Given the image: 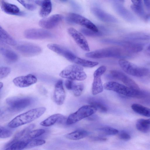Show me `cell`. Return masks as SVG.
<instances>
[{"mask_svg": "<svg viewBox=\"0 0 150 150\" xmlns=\"http://www.w3.org/2000/svg\"><path fill=\"white\" fill-rule=\"evenodd\" d=\"M132 53L117 46L105 48L85 54L86 57L93 59L114 58L125 59L132 57Z\"/></svg>", "mask_w": 150, "mask_h": 150, "instance_id": "6da1fadb", "label": "cell"}, {"mask_svg": "<svg viewBox=\"0 0 150 150\" xmlns=\"http://www.w3.org/2000/svg\"><path fill=\"white\" fill-rule=\"evenodd\" d=\"M45 107H39L30 110L15 117L8 124V126L15 128L29 123L38 119L45 112Z\"/></svg>", "mask_w": 150, "mask_h": 150, "instance_id": "7a4b0ae2", "label": "cell"}, {"mask_svg": "<svg viewBox=\"0 0 150 150\" xmlns=\"http://www.w3.org/2000/svg\"><path fill=\"white\" fill-rule=\"evenodd\" d=\"M103 86V88L106 90L112 91L127 97L141 98L144 97L145 95L144 92L140 90H134L114 81L108 82Z\"/></svg>", "mask_w": 150, "mask_h": 150, "instance_id": "3957f363", "label": "cell"}, {"mask_svg": "<svg viewBox=\"0 0 150 150\" xmlns=\"http://www.w3.org/2000/svg\"><path fill=\"white\" fill-rule=\"evenodd\" d=\"M59 75L62 78L73 81H83L87 77L83 67L76 64L66 67L61 71Z\"/></svg>", "mask_w": 150, "mask_h": 150, "instance_id": "277c9868", "label": "cell"}, {"mask_svg": "<svg viewBox=\"0 0 150 150\" xmlns=\"http://www.w3.org/2000/svg\"><path fill=\"white\" fill-rule=\"evenodd\" d=\"M101 42L105 43L116 45L132 54L141 51L144 46V44L143 43L127 40L105 39L102 40Z\"/></svg>", "mask_w": 150, "mask_h": 150, "instance_id": "5b68a950", "label": "cell"}, {"mask_svg": "<svg viewBox=\"0 0 150 150\" xmlns=\"http://www.w3.org/2000/svg\"><path fill=\"white\" fill-rule=\"evenodd\" d=\"M97 111L96 108L90 105L82 106L75 112L70 114L67 118L66 124L70 125L89 117Z\"/></svg>", "mask_w": 150, "mask_h": 150, "instance_id": "8992f818", "label": "cell"}, {"mask_svg": "<svg viewBox=\"0 0 150 150\" xmlns=\"http://www.w3.org/2000/svg\"><path fill=\"white\" fill-rule=\"evenodd\" d=\"M118 63L124 71L131 75L142 77L146 75L149 73L147 68L138 66L125 59H120Z\"/></svg>", "mask_w": 150, "mask_h": 150, "instance_id": "52a82bcc", "label": "cell"}, {"mask_svg": "<svg viewBox=\"0 0 150 150\" xmlns=\"http://www.w3.org/2000/svg\"><path fill=\"white\" fill-rule=\"evenodd\" d=\"M6 101L11 110L18 111L30 106L33 99L29 97H12L6 98Z\"/></svg>", "mask_w": 150, "mask_h": 150, "instance_id": "ba28073f", "label": "cell"}, {"mask_svg": "<svg viewBox=\"0 0 150 150\" xmlns=\"http://www.w3.org/2000/svg\"><path fill=\"white\" fill-rule=\"evenodd\" d=\"M66 20L68 23L78 24L95 32H98L99 30L97 27L90 21L76 13H68L66 17Z\"/></svg>", "mask_w": 150, "mask_h": 150, "instance_id": "9c48e42d", "label": "cell"}, {"mask_svg": "<svg viewBox=\"0 0 150 150\" xmlns=\"http://www.w3.org/2000/svg\"><path fill=\"white\" fill-rule=\"evenodd\" d=\"M26 38L32 40H42L49 39L53 37L50 32L44 29L29 28L26 30L24 33Z\"/></svg>", "mask_w": 150, "mask_h": 150, "instance_id": "30bf717a", "label": "cell"}, {"mask_svg": "<svg viewBox=\"0 0 150 150\" xmlns=\"http://www.w3.org/2000/svg\"><path fill=\"white\" fill-rule=\"evenodd\" d=\"M106 70V67L102 66L98 68L93 74V80L92 85V93L95 95L102 92L103 90L101 77Z\"/></svg>", "mask_w": 150, "mask_h": 150, "instance_id": "8fae6325", "label": "cell"}, {"mask_svg": "<svg viewBox=\"0 0 150 150\" xmlns=\"http://www.w3.org/2000/svg\"><path fill=\"white\" fill-rule=\"evenodd\" d=\"M16 50L24 55L32 56L37 55L41 52V48L38 45L31 43H24L18 45Z\"/></svg>", "mask_w": 150, "mask_h": 150, "instance_id": "7c38bea8", "label": "cell"}, {"mask_svg": "<svg viewBox=\"0 0 150 150\" xmlns=\"http://www.w3.org/2000/svg\"><path fill=\"white\" fill-rule=\"evenodd\" d=\"M67 32L82 50L87 52L90 51L88 42L82 33L72 27L69 28Z\"/></svg>", "mask_w": 150, "mask_h": 150, "instance_id": "4fadbf2b", "label": "cell"}, {"mask_svg": "<svg viewBox=\"0 0 150 150\" xmlns=\"http://www.w3.org/2000/svg\"><path fill=\"white\" fill-rule=\"evenodd\" d=\"M110 74L113 78L121 81L129 88L136 90H140L136 83L122 71L117 70H112L110 71Z\"/></svg>", "mask_w": 150, "mask_h": 150, "instance_id": "5bb4252c", "label": "cell"}, {"mask_svg": "<svg viewBox=\"0 0 150 150\" xmlns=\"http://www.w3.org/2000/svg\"><path fill=\"white\" fill-rule=\"evenodd\" d=\"M63 19V16L62 15L55 14L41 19L39 21L38 24L42 28L46 29H51L57 26Z\"/></svg>", "mask_w": 150, "mask_h": 150, "instance_id": "9a60e30c", "label": "cell"}, {"mask_svg": "<svg viewBox=\"0 0 150 150\" xmlns=\"http://www.w3.org/2000/svg\"><path fill=\"white\" fill-rule=\"evenodd\" d=\"M112 5L115 11L123 18L130 22L134 21V16L124 6L120 1H114Z\"/></svg>", "mask_w": 150, "mask_h": 150, "instance_id": "2e32d148", "label": "cell"}, {"mask_svg": "<svg viewBox=\"0 0 150 150\" xmlns=\"http://www.w3.org/2000/svg\"><path fill=\"white\" fill-rule=\"evenodd\" d=\"M37 79L34 75L29 74L15 78L13 82L16 86L20 88L28 87L37 82Z\"/></svg>", "mask_w": 150, "mask_h": 150, "instance_id": "e0dca14e", "label": "cell"}, {"mask_svg": "<svg viewBox=\"0 0 150 150\" xmlns=\"http://www.w3.org/2000/svg\"><path fill=\"white\" fill-rule=\"evenodd\" d=\"M66 97L65 92L63 86V81L59 80L56 83L53 95L54 102L58 105H61L64 103Z\"/></svg>", "mask_w": 150, "mask_h": 150, "instance_id": "ac0fdd59", "label": "cell"}, {"mask_svg": "<svg viewBox=\"0 0 150 150\" xmlns=\"http://www.w3.org/2000/svg\"><path fill=\"white\" fill-rule=\"evenodd\" d=\"M92 13L98 18L102 21L108 23H116L117 20L116 18L103 10L96 7L91 8Z\"/></svg>", "mask_w": 150, "mask_h": 150, "instance_id": "d6986e66", "label": "cell"}, {"mask_svg": "<svg viewBox=\"0 0 150 150\" xmlns=\"http://www.w3.org/2000/svg\"><path fill=\"white\" fill-rule=\"evenodd\" d=\"M47 47L50 50L63 56L69 61L74 54L66 48L56 44L49 43L47 45Z\"/></svg>", "mask_w": 150, "mask_h": 150, "instance_id": "ffe728a7", "label": "cell"}, {"mask_svg": "<svg viewBox=\"0 0 150 150\" xmlns=\"http://www.w3.org/2000/svg\"><path fill=\"white\" fill-rule=\"evenodd\" d=\"M67 118L61 114H55L52 115L42 121L40 125L45 127L51 126L57 122L62 123H66Z\"/></svg>", "mask_w": 150, "mask_h": 150, "instance_id": "44dd1931", "label": "cell"}, {"mask_svg": "<svg viewBox=\"0 0 150 150\" xmlns=\"http://www.w3.org/2000/svg\"><path fill=\"white\" fill-rule=\"evenodd\" d=\"M132 4L130 7L132 10L137 15L143 19L146 20L149 16L144 9L142 1L141 0H132Z\"/></svg>", "mask_w": 150, "mask_h": 150, "instance_id": "7402d4cb", "label": "cell"}, {"mask_svg": "<svg viewBox=\"0 0 150 150\" xmlns=\"http://www.w3.org/2000/svg\"><path fill=\"white\" fill-rule=\"evenodd\" d=\"M1 7L5 13L11 15H20L22 14L20 9L16 5L8 3L4 1H1Z\"/></svg>", "mask_w": 150, "mask_h": 150, "instance_id": "603a6c76", "label": "cell"}, {"mask_svg": "<svg viewBox=\"0 0 150 150\" xmlns=\"http://www.w3.org/2000/svg\"><path fill=\"white\" fill-rule=\"evenodd\" d=\"M125 38L126 40L132 41L149 40L150 33L142 32H133L126 35Z\"/></svg>", "mask_w": 150, "mask_h": 150, "instance_id": "cb8c5ba5", "label": "cell"}, {"mask_svg": "<svg viewBox=\"0 0 150 150\" xmlns=\"http://www.w3.org/2000/svg\"><path fill=\"white\" fill-rule=\"evenodd\" d=\"M0 40L1 43L5 44L12 46L17 44L16 40L4 30L0 26Z\"/></svg>", "mask_w": 150, "mask_h": 150, "instance_id": "d4e9b609", "label": "cell"}, {"mask_svg": "<svg viewBox=\"0 0 150 150\" xmlns=\"http://www.w3.org/2000/svg\"><path fill=\"white\" fill-rule=\"evenodd\" d=\"M28 140H21L11 143H7L4 150H23L26 149Z\"/></svg>", "mask_w": 150, "mask_h": 150, "instance_id": "484cf974", "label": "cell"}, {"mask_svg": "<svg viewBox=\"0 0 150 150\" xmlns=\"http://www.w3.org/2000/svg\"><path fill=\"white\" fill-rule=\"evenodd\" d=\"M0 52L1 54L7 61L14 62L17 60L18 56L13 50L3 47H1Z\"/></svg>", "mask_w": 150, "mask_h": 150, "instance_id": "4316f807", "label": "cell"}, {"mask_svg": "<svg viewBox=\"0 0 150 150\" xmlns=\"http://www.w3.org/2000/svg\"><path fill=\"white\" fill-rule=\"evenodd\" d=\"M88 134V132L84 130L79 129L66 134V138L71 140H78L83 138Z\"/></svg>", "mask_w": 150, "mask_h": 150, "instance_id": "83f0119b", "label": "cell"}, {"mask_svg": "<svg viewBox=\"0 0 150 150\" xmlns=\"http://www.w3.org/2000/svg\"><path fill=\"white\" fill-rule=\"evenodd\" d=\"M72 62L82 67L92 68L97 65L99 63L98 62L92 61L82 59L76 56Z\"/></svg>", "mask_w": 150, "mask_h": 150, "instance_id": "f1b7e54d", "label": "cell"}, {"mask_svg": "<svg viewBox=\"0 0 150 150\" xmlns=\"http://www.w3.org/2000/svg\"><path fill=\"white\" fill-rule=\"evenodd\" d=\"M132 110L136 113L141 115L150 117V108L137 103H134L131 105Z\"/></svg>", "mask_w": 150, "mask_h": 150, "instance_id": "f546056e", "label": "cell"}, {"mask_svg": "<svg viewBox=\"0 0 150 150\" xmlns=\"http://www.w3.org/2000/svg\"><path fill=\"white\" fill-rule=\"evenodd\" d=\"M39 14L40 16L45 18L51 13L52 10V4L50 0H43L41 5Z\"/></svg>", "mask_w": 150, "mask_h": 150, "instance_id": "4dcf8cb0", "label": "cell"}, {"mask_svg": "<svg viewBox=\"0 0 150 150\" xmlns=\"http://www.w3.org/2000/svg\"><path fill=\"white\" fill-rule=\"evenodd\" d=\"M35 125L31 124L17 132L12 140L8 143H11L19 140H22L25 135L31 131L34 127Z\"/></svg>", "mask_w": 150, "mask_h": 150, "instance_id": "1f68e13d", "label": "cell"}, {"mask_svg": "<svg viewBox=\"0 0 150 150\" xmlns=\"http://www.w3.org/2000/svg\"><path fill=\"white\" fill-rule=\"evenodd\" d=\"M89 105L95 107L97 110L105 112L108 110V109L105 105L100 100L94 98L90 99L89 101Z\"/></svg>", "mask_w": 150, "mask_h": 150, "instance_id": "d6a6232c", "label": "cell"}, {"mask_svg": "<svg viewBox=\"0 0 150 150\" xmlns=\"http://www.w3.org/2000/svg\"><path fill=\"white\" fill-rule=\"evenodd\" d=\"M45 130L43 129L32 130L25 135L22 140H29L33 139L42 135L45 133Z\"/></svg>", "mask_w": 150, "mask_h": 150, "instance_id": "836d02e7", "label": "cell"}, {"mask_svg": "<svg viewBox=\"0 0 150 150\" xmlns=\"http://www.w3.org/2000/svg\"><path fill=\"white\" fill-rule=\"evenodd\" d=\"M136 127L139 131L144 133L148 132L150 128V124L146 122V120L143 119L137 120L136 123Z\"/></svg>", "mask_w": 150, "mask_h": 150, "instance_id": "e575fe53", "label": "cell"}, {"mask_svg": "<svg viewBox=\"0 0 150 150\" xmlns=\"http://www.w3.org/2000/svg\"><path fill=\"white\" fill-rule=\"evenodd\" d=\"M80 30L81 31L84 35L90 37L101 36L104 33V32H102L101 30H98V32H95L86 28H82Z\"/></svg>", "mask_w": 150, "mask_h": 150, "instance_id": "d590c367", "label": "cell"}, {"mask_svg": "<svg viewBox=\"0 0 150 150\" xmlns=\"http://www.w3.org/2000/svg\"><path fill=\"white\" fill-rule=\"evenodd\" d=\"M45 141L42 139H32L28 140V144L26 149L41 146L45 144Z\"/></svg>", "mask_w": 150, "mask_h": 150, "instance_id": "8d00e7d4", "label": "cell"}, {"mask_svg": "<svg viewBox=\"0 0 150 150\" xmlns=\"http://www.w3.org/2000/svg\"><path fill=\"white\" fill-rule=\"evenodd\" d=\"M99 131L103 134L108 135H114L119 132L118 130L110 127H101Z\"/></svg>", "mask_w": 150, "mask_h": 150, "instance_id": "74e56055", "label": "cell"}, {"mask_svg": "<svg viewBox=\"0 0 150 150\" xmlns=\"http://www.w3.org/2000/svg\"><path fill=\"white\" fill-rule=\"evenodd\" d=\"M83 88V84L75 83L72 90L74 95L76 97L80 96L82 94Z\"/></svg>", "mask_w": 150, "mask_h": 150, "instance_id": "f35d334b", "label": "cell"}, {"mask_svg": "<svg viewBox=\"0 0 150 150\" xmlns=\"http://www.w3.org/2000/svg\"><path fill=\"white\" fill-rule=\"evenodd\" d=\"M12 134V132L5 127H0V138H6L10 137Z\"/></svg>", "mask_w": 150, "mask_h": 150, "instance_id": "ab89813d", "label": "cell"}, {"mask_svg": "<svg viewBox=\"0 0 150 150\" xmlns=\"http://www.w3.org/2000/svg\"><path fill=\"white\" fill-rule=\"evenodd\" d=\"M11 69L8 67L2 66L0 67V79H3L6 77L10 73Z\"/></svg>", "mask_w": 150, "mask_h": 150, "instance_id": "60d3db41", "label": "cell"}, {"mask_svg": "<svg viewBox=\"0 0 150 150\" xmlns=\"http://www.w3.org/2000/svg\"><path fill=\"white\" fill-rule=\"evenodd\" d=\"M18 1L25 8L28 10L33 11L36 8V6L34 4L27 3L23 0H18Z\"/></svg>", "mask_w": 150, "mask_h": 150, "instance_id": "b9f144b4", "label": "cell"}, {"mask_svg": "<svg viewBox=\"0 0 150 150\" xmlns=\"http://www.w3.org/2000/svg\"><path fill=\"white\" fill-rule=\"evenodd\" d=\"M118 133V137L121 140L127 141L131 139L130 135L127 132L125 131H121Z\"/></svg>", "mask_w": 150, "mask_h": 150, "instance_id": "7bdbcfd3", "label": "cell"}, {"mask_svg": "<svg viewBox=\"0 0 150 150\" xmlns=\"http://www.w3.org/2000/svg\"><path fill=\"white\" fill-rule=\"evenodd\" d=\"M73 81L67 79L65 82V85L66 88L68 90H72L75 84Z\"/></svg>", "mask_w": 150, "mask_h": 150, "instance_id": "ee69618b", "label": "cell"}, {"mask_svg": "<svg viewBox=\"0 0 150 150\" xmlns=\"http://www.w3.org/2000/svg\"><path fill=\"white\" fill-rule=\"evenodd\" d=\"M91 139L95 141H104L107 140V139L101 136L93 137L91 138Z\"/></svg>", "mask_w": 150, "mask_h": 150, "instance_id": "f6af8a7d", "label": "cell"}, {"mask_svg": "<svg viewBox=\"0 0 150 150\" xmlns=\"http://www.w3.org/2000/svg\"><path fill=\"white\" fill-rule=\"evenodd\" d=\"M70 3L71 5L74 9L79 11L81 10V6L76 2H74V1H71Z\"/></svg>", "mask_w": 150, "mask_h": 150, "instance_id": "bcb514c9", "label": "cell"}, {"mask_svg": "<svg viewBox=\"0 0 150 150\" xmlns=\"http://www.w3.org/2000/svg\"><path fill=\"white\" fill-rule=\"evenodd\" d=\"M143 1L147 9L150 11V0H144Z\"/></svg>", "mask_w": 150, "mask_h": 150, "instance_id": "7dc6e473", "label": "cell"}, {"mask_svg": "<svg viewBox=\"0 0 150 150\" xmlns=\"http://www.w3.org/2000/svg\"><path fill=\"white\" fill-rule=\"evenodd\" d=\"M145 51L147 54L150 56V44L146 47Z\"/></svg>", "mask_w": 150, "mask_h": 150, "instance_id": "c3c4849f", "label": "cell"}, {"mask_svg": "<svg viewBox=\"0 0 150 150\" xmlns=\"http://www.w3.org/2000/svg\"><path fill=\"white\" fill-rule=\"evenodd\" d=\"M4 86L3 83L2 82H0V90Z\"/></svg>", "mask_w": 150, "mask_h": 150, "instance_id": "681fc988", "label": "cell"}, {"mask_svg": "<svg viewBox=\"0 0 150 150\" xmlns=\"http://www.w3.org/2000/svg\"><path fill=\"white\" fill-rule=\"evenodd\" d=\"M146 121L147 123L150 124V118L146 120Z\"/></svg>", "mask_w": 150, "mask_h": 150, "instance_id": "f907efd6", "label": "cell"}]
</instances>
